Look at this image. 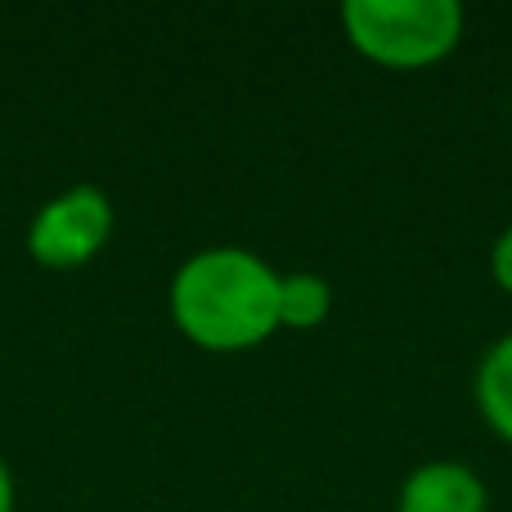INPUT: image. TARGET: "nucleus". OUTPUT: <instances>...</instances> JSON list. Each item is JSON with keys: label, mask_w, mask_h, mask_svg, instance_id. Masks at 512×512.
<instances>
[{"label": "nucleus", "mask_w": 512, "mask_h": 512, "mask_svg": "<svg viewBox=\"0 0 512 512\" xmlns=\"http://www.w3.org/2000/svg\"><path fill=\"white\" fill-rule=\"evenodd\" d=\"M171 319L203 351H248L279 333V270L248 248H203L171 279Z\"/></svg>", "instance_id": "obj_1"}, {"label": "nucleus", "mask_w": 512, "mask_h": 512, "mask_svg": "<svg viewBox=\"0 0 512 512\" xmlns=\"http://www.w3.org/2000/svg\"><path fill=\"white\" fill-rule=\"evenodd\" d=\"M346 41L378 68H432L463 41L459 0H346Z\"/></svg>", "instance_id": "obj_2"}, {"label": "nucleus", "mask_w": 512, "mask_h": 512, "mask_svg": "<svg viewBox=\"0 0 512 512\" xmlns=\"http://www.w3.org/2000/svg\"><path fill=\"white\" fill-rule=\"evenodd\" d=\"M113 239V203L99 185H72L54 194L27 230V252L32 261L50 270H77L95 261L104 243Z\"/></svg>", "instance_id": "obj_3"}, {"label": "nucleus", "mask_w": 512, "mask_h": 512, "mask_svg": "<svg viewBox=\"0 0 512 512\" xmlns=\"http://www.w3.org/2000/svg\"><path fill=\"white\" fill-rule=\"evenodd\" d=\"M486 508H490L486 481L468 463L454 459L423 463L400 486V512H486Z\"/></svg>", "instance_id": "obj_4"}, {"label": "nucleus", "mask_w": 512, "mask_h": 512, "mask_svg": "<svg viewBox=\"0 0 512 512\" xmlns=\"http://www.w3.org/2000/svg\"><path fill=\"white\" fill-rule=\"evenodd\" d=\"M333 315V283L324 274H279V328H319L324 319Z\"/></svg>", "instance_id": "obj_5"}, {"label": "nucleus", "mask_w": 512, "mask_h": 512, "mask_svg": "<svg viewBox=\"0 0 512 512\" xmlns=\"http://www.w3.org/2000/svg\"><path fill=\"white\" fill-rule=\"evenodd\" d=\"M477 405L486 423L512 445V333L499 337L477 369Z\"/></svg>", "instance_id": "obj_6"}, {"label": "nucleus", "mask_w": 512, "mask_h": 512, "mask_svg": "<svg viewBox=\"0 0 512 512\" xmlns=\"http://www.w3.org/2000/svg\"><path fill=\"white\" fill-rule=\"evenodd\" d=\"M490 274H495V283L512 297V225L495 239V248H490Z\"/></svg>", "instance_id": "obj_7"}, {"label": "nucleus", "mask_w": 512, "mask_h": 512, "mask_svg": "<svg viewBox=\"0 0 512 512\" xmlns=\"http://www.w3.org/2000/svg\"><path fill=\"white\" fill-rule=\"evenodd\" d=\"M0 512H14V477H9L5 459H0Z\"/></svg>", "instance_id": "obj_8"}]
</instances>
